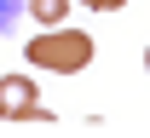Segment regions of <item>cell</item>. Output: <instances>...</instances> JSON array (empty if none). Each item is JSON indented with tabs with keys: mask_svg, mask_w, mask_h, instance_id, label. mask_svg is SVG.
I'll use <instances>...</instances> for the list:
<instances>
[{
	"mask_svg": "<svg viewBox=\"0 0 150 138\" xmlns=\"http://www.w3.org/2000/svg\"><path fill=\"white\" fill-rule=\"evenodd\" d=\"M29 63H35V69H52V75H75V69L93 63V35H87V29H69V23L40 29V35L29 40Z\"/></svg>",
	"mask_w": 150,
	"mask_h": 138,
	"instance_id": "6da1fadb",
	"label": "cell"
},
{
	"mask_svg": "<svg viewBox=\"0 0 150 138\" xmlns=\"http://www.w3.org/2000/svg\"><path fill=\"white\" fill-rule=\"evenodd\" d=\"M0 121H46L29 75H0Z\"/></svg>",
	"mask_w": 150,
	"mask_h": 138,
	"instance_id": "7a4b0ae2",
	"label": "cell"
},
{
	"mask_svg": "<svg viewBox=\"0 0 150 138\" xmlns=\"http://www.w3.org/2000/svg\"><path fill=\"white\" fill-rule=\"evenodd\" d=\"M23 12H29L40 29H58V23H69V0H29Z\"/></svg>",
	"mask_w": 150,
	"mask_h": 138,
	"instance_id": "3957f363",
	"label": "cell"
},
{
	"mask_svg": "<svg viewBox=\"0 0 150 138\" xmlns=\"http://www.w3.org/2000/svg\"><path fill=\"white\" fill-rule=\"evenodd\" d=\"M18 12H23V0H0V35L18 23Z\"/></svg>",
	"mask_w": 150,
	"mask_h": 138,
	"instance_id": "277c9868",
	"label": "cell"
},
{
	"mask_svg": "<svg viewBox=\"0 0 150 138\" xmlns=\"http://www.w3.org/2000/svg\"><path fill=\"white\" fill-rule=\"evenodd\" d=\"M81 6H93V12H121L127 0H81Z\"/></svg>",
	"mask_w": 150,
	"mask_h": 138,
	"instance_id": "5b68a950",
	"label": "cell"
},
{
	"mask_svg": "<svg viewBox=\"0 0 150 138\" xmlns=\"http://www.w3.org/2000/svg\"><path fill=\"white\" fill-rule=\"evenodd\" d=\"M144 69H150V52H144Z\"/></svg>",
	"mask_w": 150,
	"mask_h": 138,
	"instance_id": "8992f818",
	"label": "cell"
}]
</instances>
